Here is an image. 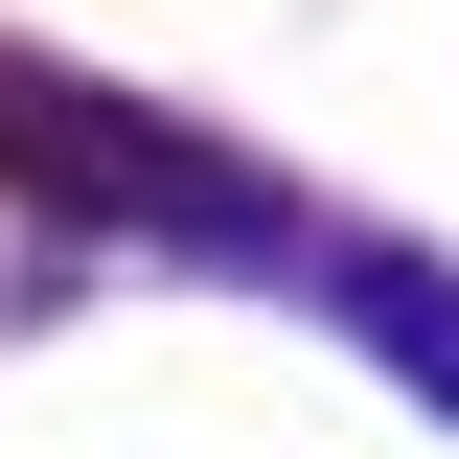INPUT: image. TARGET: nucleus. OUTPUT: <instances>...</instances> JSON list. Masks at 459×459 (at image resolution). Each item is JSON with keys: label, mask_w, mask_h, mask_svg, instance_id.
Listing matches in <instances>:
<instances>
[{"label": "nucleus", "mask_w": 459, "mask_h": 459, "mask_svg": "<svg viewBox=\"0 0 459 459\" xmlns=\"http://www.w3.org/2000/svg\"><path fill=\"white\" fill-rule=\"evenodd\" d=\"M0 161H23V207H69V230H207V253H276V207H207V161H184L161 115L69 92V69H0Z\"/></svg>", "instance_id": "f257e3e1"}, {"label": "nucleus", "mask_w": 459, "mask_h": 459, "mask_svg": "<svg viewBox=\"0 0 459 459\" xmlns=\"http://www.w3.org/2000/svg\"><path fill=\"white\" fill-rule=\"evenodd\" d=\"M322 299H344V322H368V344L413 368V391L459 413V276H413V253H322Z\"/></svg>", "instance_id": "f03ea898"}]
</instances>
